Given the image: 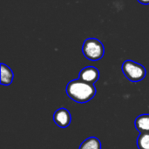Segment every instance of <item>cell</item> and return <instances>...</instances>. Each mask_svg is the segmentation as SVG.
I'll return each instance as SVG.
<instances>
[{
    "label": "cell",
    "mask_w": 149,
    "mask_h": 149,
    "mask_svg": "<svg viewBox=\"0 0 149 149\" xmlns=\"http://www.w3.org/2000/svg\"><path fill=\"white\" fill-rule=\"evenodd\" d=\"M65 91L70 99L80 104L89 102L96 94V88L93 84L84 82L79 79L70 81Z\"/></svg>",
    "instance_id": "6da1fadb"
},
{
    "label": "cell",
    "mask_w": 149,
    "mask_h": 149,
    "mask_svg": "<svg viewBox=\"0 0 149 149\" xmlns=\"http://www.w3.org/2000/svg\"><path fill=\"white\" fill-rule=\"evenodd\" d=\"M82 52L88 60L98 61L103 58L105 48L103 44L99 39L89 38L86 39L83 43Z\"/></svg>",
    "instance_id": "7a4b0ae2"
},
{
    "label": "cell",
    "mask_w": 149,
    "mask_h": 149,
    "mask_svg": "<svg viewBox=\"0 0 149 149\" xmlns=\"http://www.w3.org/2000/svg\"><path fill=\"white\" fill-rule=\"evenodd\" d=\"M123 74L131 82H140L146 77L145 67L133 60H126L121 66Z\"/></svg>",
    "instance_id": "3957f363"
},
{
    "label": "cell",
    "mask_w": 149,
    "mask_h": 149,
    "mask_svg": "<svg viewBox=\"0 0 149 149\" xmlns=\"http://www.w3.org/2000/svg\"><path fill=\"white\" fill-rule=\"evenodd\" d=\"M54 123L60 128L67 127L72 121V116L70 112L65 108L58 109L53 114Z\"/></svg>",
    "instance_id": "277c9868"
},
{
    "label": "cell",
    "mask_w": 149,
    "mask_h": 149,
    "mask_svg": "<svg viewBox=\"0 0 149 149\" xmlns=\"http://www.w3.org/2000/svg\"><path fill=\"white\" fill-rule=\"evenodd\" d=\"M79 79L84 82L94 84L100 79V71L94 66H86L80 71Z\"/></svg>",
    "instance_id": "5b68a950"
},
{
    "label": "cell",
    "mask_w": 149,
    "mask_h": 149,
    "mask_svg": "<svg viewBox=\"0 0 149 149\" xmlns=\"http://www.w3.org/2000/svg\"><path fill=\"white\" fill-rule=\"evenodd\" d=\"M135 127L137 131L141 134L142 133H149V114L144 113L138 116L134 121Z\"/></svg>",
    "instance_id": "8992f818"
},
{
    "label": "cell",
    "mask_w": 149,
    "mask_h": 149,
    "mask_svg": "<svg viewBox=\"0 0 149 149\" xmlns=\"http://www.w3.org/2000/svg\"><path fill=\"white\" fill-rule=\"evenodd\" d=\"M14 78V74L12 70L6 65L1 64V85L3 86H10L12 83Z\"/></svg>",
    "instance_id": "52a82bcc"
},
{
    "label": "cell",
    "mask_w": 149,
    "mask_h": 149,
    "mask_svg": "<svg viewBox=\"0 0 149 149\" xmlns=\"http://www.w3.org/2000/svg\"><path fill=\"white\" fill-rule=\"evenodd\" d=\"M79 149H101V142L96 137H89L81 143Z\"/></svg>",
    "instance_id": "ba28073f"
},
{
    "label": "cell",
    "mask_w": 149,
    "mask_h": 149,
    "mask_svg": "<svg viewBox=\"0 0 149 149\" xmlns=\"http://www.w3.org/2000/svg\"><path fill=\"white\" fill-rule=\"evenodd\" d=\"M137 147L139 149H149V133H142L139 135Z\"/></svg>",
    "instance_id": "9c48e42d"
},
{
    "label": "cell",
    "mask_w": 149,
    "mask_h": 149,
    "mask_svg": "<svg viewBox=\"0 0 149 149\" xmlns=\"http://www.w3.org/2000/svg\"><path fill=\"white\" fill-rule=\"evenodd\" d=\"M139 3H141V4H144V5H148L149 4V0H137Z\"/></svg>",
    "instance_id": "30bf717a"
}]
</instances>
